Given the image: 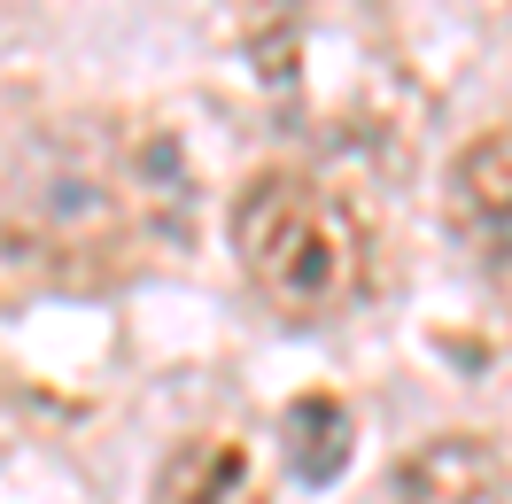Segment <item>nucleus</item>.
<instances>
[{"label":"nucleus","instance_id":"f257e3e1","mask_svg":"<svg viewBox=\"0 0 512 504\" xmlns=\"http://www.w3.org/2000/svg\"><path fill=\"white\" fill-rule=\"evenodd\" d=\"M187 163L171 132L148 125H63L16 163L0 202V249L32 272H78L171 233L187 210Z\"/></svg>","mask_w":512,"mask_h":504},{"label":"nucleus","instance_id":"f03ea898","mask_svg":"<svg viewBox=\"0 0 512 504\" xmlns=\"http://www.w3.org/2000/svg\"><path fill=\"white\" fill-rule=\"evenodd\" d=\"M233 249L249 287L280 318H326L342 311L365 280V225L334 187L303 171H264L233 202Z\"/></svg>","mask_w":512,"mask_h":504},{"label":"nucleus","instance_id":"7ed1b4c3","mask_svg":"<svg viewBox=\"0 0 512 504\" xmlns=\"http://www.w3.org/2000/svg\"><path fill=\"white\" fill-rule=\"evenodd\" d=\"M388 504H505V458L481 435H435L396 466Z\"/></svg>","mask_w":512,"mask_h":504},{"label":"nucleus","instance_id":"20e7f679","mask_svg":"<svg viewBox=\"0 0 512 504\" xmlns=\"http://www.w3.org/2000/svg\"><path fill=\"white\" fill-rule=\"evenodd\" d=\"M148 504H264V481H256V458L233 435H194L163 458Z\"/></svg>","mask_w":512,"mask_h":504},{"label":"nucleus","instance_id":"39448f33","mask_svg":"<svg viewBox=\"0 0 512 504\" xmlns=\"http://www.w3.org/2000/svg\"><path fill=\"white\" fill-rule=\"evenodd\" d=\"M280 442H288V473H295V481L326 489V481H342V466H350L357 419H350V404H342V396L311 388V396H295V404H288V419H280Z\"/></svg>","mask_w":512,"mask_h":504},{"label":"nucleus","instance_id":"423d86ee","mask_svg":"<svg viewBox=\"0 0 512 504\" xmlns=\"http://www.w3.org/2000/svg\"><path fill=\"white\" fill-rule=\"evenodd\" d=\"M450 210L474 233H512V132H481L450 163Z\"/></svg>","mask_w":512,"mask_h":504}]
</instances>
